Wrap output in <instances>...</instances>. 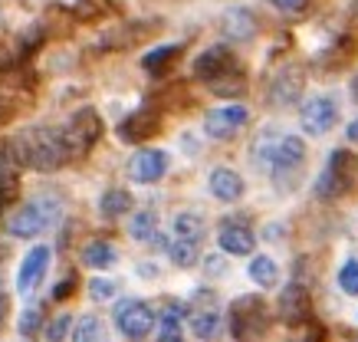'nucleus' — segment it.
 <instances>
[{"mask_svg":"<svg viewBox=\"0 0 358 342\" xmlns=\"http://www.w3.org/2000/svg\"><path fill=\"white\" fill-rule=\"evenodd\" d=\"M10 155L27 168H40V171H53V168L66 165L73 145L66 138V129L56 125H36V129H23L13 138Z\"/></svg>","mask_w":358,"mask_h":342,"instance_id":"1","label":"nucleus"},{"mask_svg":"<svg viewBox=\"0 0 358 342\" xmlns=\"http://www.w3.org/2000/svg\"><path fill=\"white\" fill-rule=\"evenodd\" d=\"M59 218H63V204L56 198H33V201H27V204H20V208L7 218V231H10L13 237H23V241H27V237H36V234L56 227Z\"/></svg>","mask_w":358,"mask_h":342,"instance_id":"2","label":"nucleus"},{"mask_svg":"<svg viewBox=\"0 0 358 342\" xmlns=\"http://www.w3.org/2000/svg\"><path fill=\"white\" fill-rule=\"evenodd\" d=\"M257 158L270 168L273 175H289L306 162V142L299 135H273L257 145Z\"/></svg>","mask_w":358,"mask_h":342,"instance_id":"3","label":"nucleus"},{"mask_svg":"<svg viewBox=\"0 0 358 342\" xmlns=\"http://www.w3.org/2000/svg\"><path fill=\"white\" fill-rule=\"evenodd\" d=\"M355 181H358V155L348 152V148H338V152L329 155L326 168H322V175L315 181V194L332 201L338 194H345Z\"/></svg>","mask_w":358,"mask_h":342,"instance_id":"4","label":"nucleus"},{"mask_svg":"<svg viewBox=\"0 0 358 342\" xmlns=\"http://www.w3.org/2000/svg\"><path fill=\"white\" fill-rule=\"evenodd\" d=\"M230 332L237 336V342H253L260 339L266 329V303L257 297H240L230 306Z\"/></svg>","mask_w":358,"mask_h":342,"instance_id":"5","label":"nucleus"},{"mask_svg":"<svg viewBox=\"0 0 358 342\" xmlns=\"http://www.w3.org/2000/svg\"><path fill=\"white\" fill-rule=\"evenodd\" d=\"M115 326L129 342H145L148 332L155 329V313L141 299H122L115 306Z\"/></svg>","mask_w":358,"mask_h":342,"instance_id":"6","label":"nucleus"},{"mask_svg":"<svg viewBox=\"0 0 358 342\" xmlns=\"http://www.w3.org/2000/svg\"><path fill=\"white\" fill-rule=\"evenodd\" d=\"M50 264H53V250L46 247V243H36L30 247L27 254H23L20 266H17V293L20 297H30L33 290L40 287L50 273Z\"/></svg>","mask_w":358,"mask_h":342,"instance_id":"7","label":"nucleus"},{"mask_svg":"<svg viewBox=\"0 0 358 342\" xmlns=\"http://www.w3.org/2000/svg\"><path fill=\"white\" fill-rule=\"evenodd\" d=\"M299 119H303V132L313 135V138H319V135H326V132L336 129L338 102L332 99V96H313V99H306Z\"/></svg>","mask_w":358,"mask_h":342,"instance_id":"8","label":"nucleus"},{"mask_svg":"<svg viewBox=\"0 0 358 342\" xmlns=\"http://www.w3.org/2000/svg\"><path fill=\"white\" fill-rule=\"evenodd\" d=\"M194 76L210 83V86H217L224 76H237V59L234 53L227 50V43H217L204 50V53L194 59Z\"/></svg>","mask_w":358,"mask_h":342,"instance_id":"9","label":"nucleus"},{"mask_svg":"<svg viewBox=\"0 0 358 342\" xmlns=\"http://www.w3.org/2000/svg\"><path fill=\"white\" fill-rule=\"evenodd\" d=\"M247 119L250 112L243 106H217V109H210L204 115V132L210 138H217V142H227L247 125Z\"/></svg>","mask_w":358,"mask_h":342,"instance_id":"10","label":"nucleus"},{"mask_svg":"<svg viewBox=\"0 0 358 342\" xmlns=\"http://www.w3.org/2000/svg\"><path fill=\"white\" fill-rule=\"evenodd\" d=\"M168 175V155L162 148H141V152L131 155L129 162V178L138 181V185H155Z\"/></svg>","mask_w":358,"mask_h":342,"instance_id":"11","label":"nucleus"},{"mask_svg":"<svg viewBox=\"0 0 358 342\" xmlns=\"http://www.w3.org/2000/svg\"><path fill=\"white\" fill-rule=\"evenodd\" d=\"M99 135H102V119L96 109H79L66 125V138L73 145V152H83L92 142H99Z\"/></svg>","mask_w":358,"mask_h":342,"instance_id":"12","label":"nucleus"},{"mask_svg":"<svg viewBox=\"0 0 358 342\" xmlns=\"http://www.w3.org/2000/svg\"><path fill=\"white\" fill-rule=\"evenodd\" d=\"M217 243H220L224 254L247 257L250 250H253V234H250L240 221H224V227H220V234H217Z\"/></svg>","mask_w":358,"mask_h":342,"instance_id":"13","label":"nucleus"},{"mask_svg":"<svg viewBox=\"0 0 358 342\" xmlns=\"http://www.w3.org/2000/svg\"><path fill=\"white\" fill-rule=\"evenodd\" d=\"M210 194L217 201H240L243 198V178L234 168H214L210 171Z\"/></svg>","mask_w":358,"mask_h":342,"instance_id":"14","label":"nucleus"},{"mask_svg":"<svg viewBox=\"0 0 358 342\" xmlns=\"http://www.w3.org/2000/svg\"><path fill=\"white\" fill-rule=\"evenodd\" d=\"M152 132H158V119L148 115V112H135V115H129L119 125V135L125 142H141V138H148Z\"/></svg>","mask_w":358,"mask_h":342,"instance_id":"15","label":"nucleus"},{"mask_svg":"<svg viewBox=\"0 0 358 342\" xmlns=\"http://www.w3.org/2000/svg\"><path fill=\"white\" fill-rule=\"evenodd\" d=\"M191 329H194L197 339L214 342L220 332H224V316H220L217 309H201V313L191 316Z\"/></svg>","mask_w":358,"mask_h":342,"instance_id":"16","label":"nucleus"},{"mask_svg":"<svg viewBox=\"0 0 358 342\" xmlns=\"http://www.w3.org/2000/svg\"><path fill=\"white\" fill-rule=\"evenodd\" d=\"M309 313V297H306L303 287H289L280 299V316L286 322H299Z\"/></svg>","mask_w":358,"mask_h":342,"instance_id":"17","label":"nucleus"},{"mask_svg":"<svg viewBox=\"0 0 358 342\" xmlns=\"http://www.w3.org/2000/svg\"><path fill=\"white\" fill-rule=\"evenodd\" d=\"M224 34L230 36V40H247L253 30H257V23H253V13L243 10V7H234V10L224 13Z\"/></svg>","mask_w":358,"mask_h":342,"instance_id":"18","label":"nucleus"},{"mask_svg":"<svg viewBox=\"0 0 358 342\" xmlns=\"http://www.w3.org/2000/svg\"><path fill=\"white\" fill-rule=\"evenodd\" d=\"M119 260V254H115V247H112L109 241H89L86 247H83V264L92 266V270H106V266H112Z\"/></svg>","mask_w":358,"mask_h":342,"instance_id":"19","label":"nucleus"},{"mask_svg":"<svg viewBox=\"0 0 358 342\" xmlns=\"http://www.w3.org/2000/svg\"><path fill=\"white\" fill-rule=\"evenodd\" d=\"M247 276L257 283V287L273 290L276 283H280V266L273 264L270 257H253V260H250V266H247Z\"/></svg>","mask_w":358,"mask_h":342,"instance_id":"20","label":"nucleus"},{"mask_svg":"<svg viewBox=\"0 0 358 342\" xmlns=\"http://www.w3.org/2000/svg\"><path fill=\"white\" fill-rule=\"evenodd\" d=\"M171 231H174V241L197 243L201 237H204V221H201L197 214H191V211H185V214H174Z\"/></svg>","mask_w":358,"mask_h":342,"instance_id":"21","label":"nucleus"},{"mask_svg":"<svg viewBox=\"0 0 358 342\" xmlns=\"http://www.w3.org/2000/svg\"><path fill=\"white\" fill-rule=\"evenodd\" d=\"M129 234H131V241H138V243L155 241V237H158V214L148 208L138 211V214H131Z\"/></svg>","mask_w":358,"mask_h":342,"instance_id":"22","label":"nucleus"},{"mask_svg":"<svg viewBox=\"0 0 358 342\" xmlns=\"http://www.w3.org/2000/svg\"><path fill=\"white\" fill-rule=\"evenodd\" d=\"M73 342H109V326L99 320V316H83L73 329Z\"/></svg>","mask_w":358,"mask_h":342,"instance_id":"23","label":"nucleus"},{"mask_svg":"<svg viewBox=\"0 0 358 342\" xmlns=\"http://www.w3.org/2000/svg\"><path fill=\"white\" fill-rule=\"evenodd\" d=\"M131 208V194L122 188H109L99 201V211H102V218H122L125 211Z\"/></svg>","mask_w":358,"mask_h":342,"instance_id":"24","label":"nucleus"},{"mask_svg":"<svg viewBox=\"0 0 358 342\" xmlns=\"http://www.w3.org/2000/svg\"><path fill=\"white\" fill-rule=\"evenodd\" d=\"M168 257H171V264L181 266V270H187V266H194L197 260H201L197 243H187V241H171L168 243Z\"/></svg>","mask_w":358,"mask_h":342,"instance_id":"25","label":"nucleus"},{"mask_svg":"<svg viewBox=\"0 0 358 342\" xmlns=\"http://www.w3.org/2000/svg\"><path fill=\"white\" fill-rule=\"evenodd\" d=\"M178 53H181V46H158V50H152V53L141 59V66L148 69V73H164L168 59H174Z\"/></svg>","mask_w":358,"mask_h":342,"instance_id":"26","label":"nucleus"},{"mask_svg":"<svg viewBox=\"0 0 358 342\" xmlns=\"http://www.w3.org/2000/svg\"><path fill=\"white\" fill-rule=\"evenodd\" d=\"M185 303H171L162 313V336H181V320H185Z\"/></svg>","mask_w":358,"mask_h":342,"instance_id":"27","label":"nucleus"},{"mask_svg":"<svg viewBox=\"0 0 358 342\" xmlns=\"http://www.w3.org/2000/svg\"><path fill=\"white\" fill-rule=\"evenodd\" d=\"M115 293H119V283L109 280V276H92L89 280V297L96 299V303H109Z\"/></svg>","mask_w":358,"mask_h":342,"instance_id":"28","label":"nucleus"},{"mask_svg":"<svg viewBox=\"0 0 358 342\" xmlns=\"http://www.w3.org/2000/svg\"><path fill=\"white\" fill-rule=\"evenodd\" d=\"M338 287L348 297H358V260H348L342 270H338Z\"/></svg>","mask_w":358,"mask_h":342,"instance_id":"29","label":"nucleus"},{"mask_svg":"<svg viewBox=\"0 0 358 342\" xmlns=\"http://www.w3.org/2000/svg\"><path fill=\"white\" fill-rule=\"evenodd\" d=\"M69 326H73L69 313H59V316L50 322V329H46V339H50V342H63L66 336H69Z\"/></svg>","mask_w":358,"mask_h":342,"instance_id":"30","label":"nucleus"},{"mask_svg":"<svg viewBox=\"0 0 358 342\" xmlns=\"http://www.w3.org/2000/svg\"><path fill=\"white\" fill-rule=\"evenodd\" d=\"M40 320H43V313H40V306H27L20 316V332L23 336H33V332L40 329Z\"/></svg>","mask_w":358,"mask_h":342,"instance_id":"31","label":"nucleus"},{"mask_svg":"<svg viewBox=\"0 0 358 342\" xmlns=\"http://www.w3.org/2000/svg\"><path fill=\"white\" fill-rule=\"evenodd\" d=\"M273 7H280V10H299L306 0H270Z\"/></svg>","mask_w":358,"mask_h":342,"instance_id":"32","label":"nucleus"},{"mask_svg":"<svg viewBox=\"0 0 358 342\" xmlns=\"http://www.w3.org/2000/svg\"><path fill=\"white\" fill-rule=\"evenodd\" d=\"M138 273H141V276H148V273L158 276V266H155V264H141V266H138Z\"/></svg>","mask_w":358,"mask_h":342,"instance_id":"33","label":"nucleus"},{"mask_svg":"<svg viewBox=\"0 0 358 342\" xmlns=\"http://www.w3.org/2000/svg\"><path fill=\"white\" fill-rule=\"evenodd\" d=\"M3 320H7V297L0 293V329H3Z\"/></svg>","mask_w":358,"mask_h":342,"instance_id":"34","label":"nucleus"},{"mask_svg":"<svg viewBox=\"0 0 358 342\" xmlns=\"http://www.w3.org/2000/svg\"><path fill=\"white\" fill-rule=\"evenodd\" d=\"M69 290H73V280H66L63 287H56V299H59V297H66V293H69Z\"/></svg>","mask_w":358,"mask_h":342,"instance_id":"35","label":"nucleus"},{"mask_svg":"<svg viewBox=\"0 0 358 342\" xmlns=\"http://www.w3.org/2000/svg\"><path fill=\"white\" fill-rule=\"evenodd\" d=\"M348 138H352V142H358V119L348 125Z\"/></svg>","mask_w":358,"mask_h":342,"instance_id":"36","label":"nucleus"},{"mask_svg":"<svg viewBox=\"0 0 358 342\" xmlns=\"http://www.w3.org/2000/svg\"><path fill=\"white\" fill-rule=\"evenodd\" d=\"M158 342H185V339H181V336H162Z\"/></svg>","mask_w":358,"mask_h":342,"instance_id":"37","label":"nucleus"},{"mask_svg":"<svg viewBox=\"0 0 358 342\" xmlns=\"http://www.w3.org/2000/svg\"><path fill=\"white\" fill-rule=\"evenodd\" d=\"M352 92H355V99H358V76L352 79Z\"/></svg>","mask_w":358,"mask_h":342,"instance_id":"38","label":"nucleus"}]
</instances>
